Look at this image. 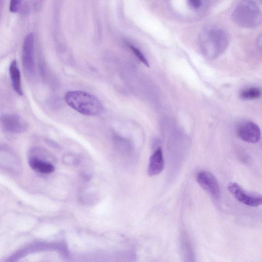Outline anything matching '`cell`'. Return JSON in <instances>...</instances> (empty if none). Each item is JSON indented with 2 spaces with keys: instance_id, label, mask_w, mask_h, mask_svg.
<instances>
[{
  "instance_id": "cell-16",
  "label": "cell",
  "mask_w": 262,
  "mask_h": 262,
  "mask_svg": "<svg viewBox=\"0 0 262 262\" xmlns=\"http://www.w3.org/2000/svg\"><path fill=\"white\" fill-rule=\"evenodd\" d=\"M44 0H32V5L36 11H38L41 9Z\"/></svg>"
},
{
  "instance_id": "cell-5",
  "label": "cell",
  "mask_w": 262,
  "mask_h": 262,
  "mask_svg": "<svg viewBox=\"0 0 262 262\" xmlns=\"http://www.w3.org/2000/svg\"><path fill=\"white\" fill-rule=\"evenodd\" d=\"M199 185L214 199L220 197V188L215 177L211 172L205 170L199 171L196 176Z\"/></svg>"
},
{
  "instance_id": "cell-15",
  "label": "cell",
  "mask_w": 262,
  "mask_h": 262,
  "mask_svg": "<svg viewBox=\"0 0 262 262\" xmlns=\"http://www.w3.org/2000/svg\"><path fill=\"white\" fill-rule=\"evenodd\" d=\"M189 7L193 9H198L202 5V0H187Z\"/></svg>"
},
{
  "instance_id": "cell-3",
  "label": "cell",
  "mask_w": 262,
  "mask_h": 262,
  "mask_svg": "<svg viewBox=\"0 0 262 262\" xmlns=\"http://www.w3.org/2000/svg\"><path fill=\"white\" fill-rule=\"evenodd\" d=\"M232 18L239 26L246 28H253L261 23V11L252 0H242L233 11Z\"/></svg>"
},
{
  "instance_id": "cell-6",
  "label": "cell",
  "mask_w": 262,
  "mask_h": 262,
  "mask_svg": "<svg viewBox=\"0 0 262 262\" xmlns=\"http://www.w3.org/2000/svg\"><path fill=\"white\" fill-rule=\"evenodd\" d=\"M237 136L243 141L255 143L260 139V130L255 123L247 121L239 125L237 129Z\"/></svg>"
},
{
  "instance_id": "cell-13",
  "label": "cell",
  "mask_w": 262,
  "mask_h": 262,
  "mask_svg": "<svg viewBox=\"0 0 262 262\" xmlns=\"http://www.w3.org/2000/svg\"><path fill=\"white\" fill-rule=\"evenodd\" d=\"M127 45L139 60H140L145 66L149 67V66L148 62L141 51L132 45L128 43Z\"/></svg>"
},
{
  "instance_id": "cell-9",
  "label": "cell",
  "mask_w": 262,
  "mask_h": 262,
  "mask_svg": "<svg viewBox=\"0 0 262 262\" xmlns=\"http://www.w3.org/2000/svg\"><path fill=\"white\" fill-rule=\"evenodd\" d=\"M164 167V159L162 150L161 147L158 148L151 155L147 172L149 176H154L159 174Z\"/></svg>"
},
{
  "instance_id": "cell-4",
  "label": "cell",
  "mask_w": 262,
  "mask_h": 262,
  "mask_svg": "<svg viewBox=\"0 0 262 262\" xmlns=\"http://www.w3.org/2000/svg\"><path fill=\"white\" fill-rule=\"evenodd\" d=\"M227 188L234 198L245 205L255 207L261 204L262 197L261 194L245 190L235 182L229 183Z\"/></svg>"
},
{
  "instance_id": "cell-10",
  "label": "cell",
  "mask_w": 262,
  "mask_h": 262,
  "mask_svg": "<svg viewBox=\"0 0 262 262\" xmlns=\"http://www.w3.org/2000/svg\"><path fill=\"white\" fill-rule=\"evenodd\" d=\"M9 73L13 89L18 95H22L23 90L21 85L20 74L17 61L15 60L12 61L10 64Z\"/></svg>"
},
{
  "instance_id": "cell-8",
  "label": "cell",
  "mask_w": 262,
  "mask_h": 262,
  "mask_svg": "<svg viewBox=\"0 0 262 262\" xmlns=\"http://www.w3.org/2000/svg\"><path fill=\"white\" fill-rule=\"evenodd\" d=\"M1 123L4 130L11 133H21L26 128L24 122L20 117L14 115H3L1 118Z\"/></svg>"
},
{
  "instance_id": "cell-14",
  "label": "cell",
  "mask_w": 262,
  "mask_h": 262,
  "mask_svg": "<svg viewBox=\"0 0 262 262\" xmlns=\"http://www.w3.org/2000/svg\"><path fill=\"white\" fill-rule=\"evenodd\" d=\"M23 0H10L9 9L12 13L17 12L20 7Z\"/></svg>"
},
{
  "instance_id": "cell-1",
  "label": "cell",
  "mask_w": 262,
  "mask_h": 262,
  "mask_svg": "<svg viewBox=\"0 0 262 262\" xmlns=\"http://www.w3.org/2000/svg\"><path fill=\"white\" fill-rule=\"evenodd\" d=\"M199 43L203 54L213 59L222 54L228 45V37L222 29L215 27H205L199 35Z\"/></svg>"
},
{
  "instance_id": "cell-12",
  "label": "cell",
  "mask_w": 262,
  "mask_h": 262,
  "mask_svg": "<svg viewBox=\"0 0 262 262\" xmlns=\"http://www.w3.org/2000/svg\"><path fill=\"white\" fill-rule=\"evenodd\" d=\"M261 96V90L256 87H250L242 90L239 93V97L243 100H255Z\"/></svg>"
},
{
  "instance_id": "cell-2",
  "label": "cell",
  "mask_w": 262,
  "mask_h": 262,
  "mask_svg": "<svg viewBox=\"0 0 262 262\" xmlns=\"http://www.w3.org/2000/svg\"><path fill=\"white\" fill-rule=\"evenodd\" d=\"M64 99L70 107L85 116H97L103 111V105L100 100L95 96L86 92H68L65 95Z\"/></svg>"
},
{
  "instance_id": "cell-7",
  "label": "cell",
  "mask_w": 262,
  "mask_h": 262,
  "mask_svg": "<svg viewBox=\"0 0 262 262\" xmlns=\"http://www.w3.org/2000/svg\"><path fill=\"white\" fill-rule=\"evenodd\" d=\"M22 61L27 72L32 73L35 69L34 57V35L30 33L25 38L22 50Z\"/></svg>"
},
{
  "instance_id": "cell-11",
  "label": "cell",
  "mask_w": 262,
  "mask_h": 262,
  "mask_svg": "<svg viewBox=\"0 0 262 262\" xmlns=\"http://www.w3.org/2000/svg\"><path fill=\"white\" fill-rule=\"evenodd\" d=\"M29 165L35 171L45 174H48L54 170V167L51 163L32 158L29 160Z\"/></svg>"
}]
</instances>
